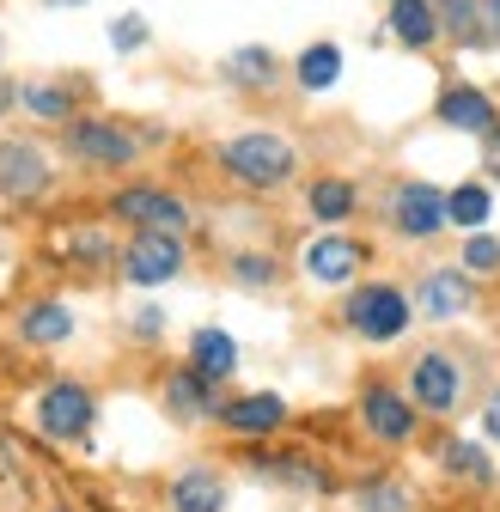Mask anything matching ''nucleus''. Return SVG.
Masks as SVG:
<instances>
[{
    "label": "nucleus",
    "instance_id": "obj_5",
    "mask_svg": "<svg viewBox=\"0 0 500 512\" xmlns=\"http://www.w3.org/2000/svg\"><path fill=\"white\" fill-rule=\"evenodd\" d=\"M183 263H190L183 232H135L129 244H122V275H129L135 287H165V281L183 275Z\"/></svg>",
    "mask_w": 500,
    "mask_h": 512
},
{
    "label": "nucleus",
    "instance_id": "obj_20",
    "mask_svg": "<svg viewBox=\"0 0 500 512\" xmlns=\"http://www.w3.org/2000/svg\"><path fill=\"white\" fill-rule=\"evenodd\" d=\"M440 7V31L464 49H488L494 31H488V13H482V0H433Z\"/></svg>",
    "mask_w": 500,
    "mask_h": 512
},
{
    "label": "nucleus",
    "instance_id": "obj_2",
    "mask_svg": "<svg viewBox=\"0 0 500 512\" xmlns=\"http://www.w3.org/2000/svg\"><path fill=\"white\" fill-rule=\"evenodd\" d=\"M342 317H348V330L360 342H397L415 324V299L403 287H391V281H360L348 293V311Z\"/></svg>",
    "mask_w": 500,
    "mask_h": 512
},
{
    "label": "nucleus",
    "instance_id": "obj_10",
    "mask_svg": "<svg viewBox=\"0 0 500 512\" xmlns=\"http://www.w3.org/2000/svg\"><path fill=\"white\" fill-rule=\"evenodd\" d=\"M49 183H55V171H49V153L37 141H25V135L0 141V196L7 202H37Z\"/></svg>",
    "mask_w": 500,
    "mask_h": 512
},
{
    "label": "nucleus",
    "instance_id": "obj_1",
    "mask_svg": "<svg viewBox=\"0 0 500 512\" xmlns=\"http://www.w3.org/2000/svg\"><path fill=\"white\" fill-rule=\"evenodd\" d=\"M220 171L244 189H287L293 171H299V153L275 128H244V135H232L220 147Z\"/></svg>",
    "mask_w": 500,
    "mask_h": 512
},
{
    "label": "nucleus",
    "instance_id": "obj_29",
    "mask_svg": "<svg viewBox=\"0 0 500 512\" xmlns=\"http://www.w3.org/2000/svg\"><path fill=\"white\" fill-rule=\"evenodd\" d=\"M147 37H153V25H147L141 13H116V19H110V49H116V55L147 49Z\"/></svg>",
    "mask_w": 500,
    "mask_h": 512
},
{
    "label": "nucleus",
    "instance_id": "obj_17",
    "mask_svg": "<svg viewBox=\"0 0 500 512\" xmlns=\"http://www.w3.org/2000/svg\"><path fill=\"white\" fill-rule=\"evenodd\" d=\"M220 74H226V86H238V92H269V86L281 80V61H275L269 43H244V49H232V55L220 61Z\"/></svg>",
    "mask_w": 500,
    "mask_h": 512
},
{
    "label": "nucleus",
    "instance_id": "obj_9",
    "mask_svg": "<svg viewBox=\"0 0 500 512\" xmlns=\"http://www.w3.org/2000/svg\"><path fill=\"white\" fill-rule=\"evenodd\" d=\"M92 415H98V403H92L86 384H74V378H55L49 391L37 397V433L43 439H86Z\"/></svg>",
    "mask_w": 500,
    "mask_h": 512
},
{
    "label": "nucleus",
    "instance_id": "obj_12",
    "mask_svg": "<svg viewBox=\"0 0 500 512\" xmlns=\"http://www.w3.org/2000/svg\"><path fill=\"white\" fill-rule=\"evenodd\" d=\"M360 421H366L372 439H385V445H409L415 427H421L415 397L391 391V384H366V391H360Z\"/></svg>",
    "mask_w": 500,
    "mask_h": 512
},
{
    "label": "nucleus",
    "instance_id": "obj_26",
    "mask_svg": "<svg viewBox=\"0 0 500 512\" xmlns=\"http://www.w3.org/2000/svg\"><path fill=\"white\" fill-rule=\"evenodd\" d=\"M226 269H232L238 287H275L281 281V263H275V256H263V250H238Z\"/></svg>",
    "mask_w": 500,
    "mask_h": 512
},
{
    "label": "nucleus",
    "instance_id": "obj_13",
    "mask_svg": "<svg viewBox=\"0 0 500 512\" xmlns=\"http://www.w3.org/2000/svg\"><path fill=\"white\" fill-rule=\"evenodd\" d=\"M440 122H446V128H458V135L488 141L494 128H500V110H494V98H488L482 86L458 80V86H446V92H440Z\"/></svg>",
    "mask_w": 500,
    "mask_h": 512
},
{
    "label": "nucleus",
    "instance_id": "obj_7",
    "mask_svg": "<svg viewBox=\"0 0 500 512\" xmlns=\"http://www.w3.org/2000/svg\"><path fill=\"white\" fill-rule=\"evenodd\" d=\"M110 220H129L135 232H183V226H190V208H183L171 189L129 183V189L110 196Z\"/></svg>",
    "mask_w": 500,
    "mask_h": 512
},
{
    "label": "nucleus",
    "instance_id": "obj_18",
    "mask_svg": "<svg viewBox=\"0 0 500 512\" xmlns=\"http://www.w3.org/2000/svg\"><path fill=\"white\" fill-rule=\"evenodd\" d=\"M190 366H196L208 384H220V378H232V372H238V342H232L226 330L202 324V330L190 336Z\"/></svg>",
    "mask_w": 500,
    "mask_h": 512
},
{
    "label": "nucleus",
    "instance_id": "obj_21",
    "mask_svg": "<svg viewBox=\"0 0 500 512\" xmlns=\"http://www.w3.org/2000/svg\"><path fill=\"white\" fill-rule=\"evenodd\" d=\"M171 512H226V482L214 470H183L171 482Z\"/></svg>",
    "mask_w": 500,
    "mask_h": 512
},
{
    "label": "nucleus",
    "instance_id": "obj_28",
    "mask_svg": "<svg viewBox=\"0 0 500 512\" xmlns=\"http://www.w3.org/2000/svg\"><path fill=\"white\" fill-rule=\"evenodd\" d=\"M446 470H452V476H470V482H494L488 452H482V445H470V439H452V445H446Z\"/></svg>",
    "mask_w": 500,
    "mask_h": 512
},
{
    "label": "nucleus",
    "instance_id": "obj_14",
    "mask_svg": "<svg viewBox=\"0 0 500 512\" xmlns=\"http://www.w3.org/2000/svg\"><path fill=\"white\" fill-rule=\"evenodd\" d=\"M220 421H226L232 433H244V439L281 433V427H287V397H275V391H250V397H232V403H220Z\"/></svg>",
    "mask_w": 500,
    "mask_h": 512
},
{
    "label": "nucleus",
    "instance_id": "obj_23",
    "mask_svg": "<svg viewBox=\"0 0 500 512\" xmlns=\"http://www.w3.org/2000/svg\"><path fill=\"white\" fill-rule=\"evenodd\" d=\"M293 80H299L305 92H330V86L342 80V49H336V43H311V49H299Z\"/></svg>",
    "mask_w": 500,
    "mask_h": 512
},
{
    "label": "nucleus",
    "instance_id": "obj_15",
    "mask_svg": "<svg viewBox=\"0 0 500 512\" xmlns=\"http://www.w3.org/2000/svg\"><path fill=\"white\" fill-rule=\"evenodd\" d=\"M165 409L177 415V421H220V397H214V384L196 372V366H177L171 378H165Z\"/></svg>",
    "mask_w": 500,
    "mask_h": 512
},
{
    "label": "nucleus",
    "instance_id": "obj_25",
    "mask_svg": "<svg viewBox=\"0 0 500 512\" xmlns=\"http://www.w3.org/2000/svg\"><path fill=\"white\" fill-rule=\"evenodd\" d=\"M19 104H25L31 116H43V122H61V128L74 122V92H68V86H43V80H25V86H19Z\"/></svg>",
    "mask_w": 500,
    "mask_h": 512
},
{
    "label": "nucleus",
    "instance_id": "obj_22",
    "mask_svg": "<svg viewBox=\"0 0 500 512\" xmlns=\"http://www.w3.org/2000/svg\"><path fill=\"white\" fill-rule=\"evenodd\" d=\"M305 208H311V220L342 226V220L360 208V196H354V183H348V177H318V183L305 189Z\"/></svg>",
    "mask_w": 500,
    "mask_h": 512
},
{
    "label": "nucleus",
    "instance_id": "obj_8",
    "mask_svg": "<svg viewBox=\"0 0 500 512\" xmlns=\"http://www.w3.org/2000/svg\"><path fill=\"white\" fill-rule=\"evenodd\" d=\"M299 269H305V281H318V287H348L366 269V244L348 238V232H318L299 250Z\"/></svg>",
    "mask_w": 500,
    "mask_h": 512
},
{
    "label": "nucleus",
    "instance_id": "obj_37",
    "mask_svg": "<svg viewBox=\"0 0 500 512\" xmlns=\"http://www.w3.org/2000/svg\"><path fill=\"white\" fill-rule=\"evenodd\" d=\"M49 7H86V0H49Z\"/></svg>",
    "mask_w": 500,
    "mask_h": 512
},
{
    "label": "nucleus",
    "instance_id": "obj_34",
    "mask_svg": "<svg viewBox=\"0 0 500 512\" xmlns=\"http://www.w3.org/2000/svg\"><path fill=\"white\" fill-rule=\"evenodd\" d=\"M482 433H488V439H500V391L482 403Z\"/></svg>",
    "mask_w": 500,
    "mask_h": 512
},
{
    "label": "nucleus",
    "instance_id": "obj_16",
    "mask_svg": "<svg viewBox=\"0 0 500 512\" xmlns=\"http://www.w3.org/2000/svg\"><path fill=\"white\" fill-rule=\"evenodd\" d=\"M385 25H391V37H397L403 49H433V43L446 37V31H440V7H433V0H391Z\"/></svg>",
    "mask_w": 500,
    "mask_h": 512
},
{
    "label": "nucleus",
    "instance_id": "obj_6",
    "mask_svg": "<svg viewBox=\"0 0 500 512\" xmlns=\"http://www.w3.org/2000/svg\"><path fill=\"white\" fill-rule=\"evenodd\" d=\"M470 305H476V275L458 269V263L427 269L421 287H415V317L421 324H458V317H470Z\"/></svg>",
    "mask_w": 500,
    "mask_h": 512
},
{
    "label": "nucleus",
    "instance_id": "obj_36",
    "mask_svg": "<svg viewBox=\"0 0 500 512\" xmlns=\"http://www.w3.org/2000/svg\"><path fill=\"white\" fill-rule=\"evenodd\" d=\"M482 7H488V25L500 31V0H482Z\"/></svg>",
    "mask_w": 500,
    "mask_h": 512
},
{
    "label": "nucleus",
    "instance_id": "obj_33",
    "mask_svg": "<svg viewBox=\"0 0 500 512\" xmlns=\"http://www.w3.org/2000/svg\"><path fill=\"white\" fill-rule=\"evenodd\" d=\"M482 171H488V177L500 183V128H494V135L482 141Z\"/></svg>",
    "mask_w": 500,
    "mask_h": 512
},
{
    "label": "nucleus",
    "instance_id": "obj_19",
    "mask_svg": "<svg viewBox=\"0 0 500 512\" xmlns=\"http://www.w3.org/2000/svg\"><path fill=\"white\" fill-rule=\"evenodd\" d=\"M19 336L37 342V348H55V342H68L74 336V311L61 305V299H37L19 311Z\"/></svg>",
    "mask_w": 500,
    "mask_h": 512
},
{
    "label": "nucleus",
    "instance_id": "obj_11",
    "mask_svg": "<svg viewBox=\"0 0 500 512\" xmlns=\"http://www.w3.org/2000/svg\"><path fill=\"white\" fill-rule=\"evenodd\" d=\"M458 391H464V372H458L452 354L427 348V354L409 366V397H415V409H427V415H452V409H458Z\"/></svg>",
    "mask_w": 500,
    "mask_h": 512
},
{
    "label": "nucleus",
    "instance_id": "obj_31",
    "mask_svg": "<svg viewBox=\"0 0 500 512\" xmlns=\"http://www.w3.org/2000/svg\"><path fill=\"white\" fill-rule=\"evenodd\" d=\"M135 336H141V342L165 336V311H159V305H141V311H135Z\"/></svg>",
    "mask_w": 500,
    "mask_h": 512
},
{
    "label": "nucleus",
    "instance_id": "obj_3",
    "mask_svg": "<svg viewBox=\"0 0 500 512\" xmlns=\"http://www.w3.org/2000/svg\"><path fill=\"white\" fill-rule=\"evenodd\" d=\"M61 147H68L80 165H98V171H122V165L141 159V141L110 116H74L61 128Z\"/></svg>",
    "mask_w": 500,
    "mask_h": 512
},
{
    "label": "nucleus",
    "instance_id": "obj_35",
    "mask_svg": "<svg viewBox=\"0 0 500 512\" xmlns=\"http://www.w3.org/2000/svg\"><path fill=\"white\" fill-rule=\"evenodd\" d=\"M13 104H19V86H13V80H0V110H13Z\"/></svg>",
    "mask_w": 500,
    "mask_h": 512
},
{
    "label": "nucleus",
    "instance_id": "obj_32",
    "mask_svg": "<svg viewBox=\"0 0 500 512\" xmlns=\"http://www.w3.org/2000/svg\"><path fill=\"white\" fill-rule=\"evenodd\" d=\"M74 256H86V263H104V256H110V244H104L98 232H86V238H74Z\"/></svg>",
    "mask_w": 500,
    "mask_h": 512
},
{
    "label": "nucleus",
    "instance_id": "obj_4",
    "mask_svg": "<svg viewBox=\"0 0 500 512\" xmlns=\"http://www.w3.org/2000/svg\"><path fill=\"white\" fill-rule=\"evenodd\" d=\"M385 220H391L403 238H440V232L452 226L446 189L427 183V177H403V183L391 189V202H385Z\"/></svg>",
    "mask_w": 500,
    "mask_h": 512
},
{
    "label": "nucleus",
    "instance_id": "obj_38",
    "mask_svg": "<svg viewBox=\"0 0 500 512\" xmlns=\"http://www.w3.org/2000/svg\"><path fill=\"white\" fill-rule=\"evenodd\" d=\"M55 512H68V506H55Z\"/></svg>",
    "mask_w": 500,
    "mask_h": 512
},
{
    "label": "nucleus",
    "instance_id": "obj_24",
    "mask_svg": "<svg viewBox=\"0 0 500 512\" xmlns=\"http://www.w3.org/2000/svg\"><path fill=\"white\" fill-rule=\"evenodd\" d=\"M446 214H452L458 232H488V214H494L488 183H458V189H446Z\"/></svg>",
    "mask_w": 500,
    "mask_h": 512
},
{
    "label": "nucleus",
    "instance_id": "obj_39",
    "mask_svg": "<svg viewBox=\"0 0 500 512\" xmlns=\"http://www.w3.org/2000/svg\"><path fill=\"white\" fill-rule=\"evenodd\" d=\"M385 7H391V0H385Z\"/></svg>",
    "mask_w": 500,
    "mask_h": 512
},
{
    "label": "nucleus",
    "instance_id": "obj_30",
    "mask_svg": "<svg viewBox=\"0 0 500 512\" xmlns=\"http://www.w3.org/2000/svg\"><path fill=\"white\" fill-rule=\"evenodd\" d=\"M360 512H409V488H397V482H366L360 488Z\"/></svg>",
    "mask_w": 500,
    "mask_h": 512
},
{
    "label": "nucleus",
    "instance_id": "obj_27",
    "mask_svg": "<svg viewBox=\"0 0 500 512\" xmlns=\"http://www.w3.org/2000/svg\"><path fill=\"white\" fill-rule=\"evenodd\" d=\"M458 269H470L476 281H482V275H500V238H494V232H464Z\"/></svg>",
    "mask_w": 500,
    "mask_h": 512
}]
</instances>
